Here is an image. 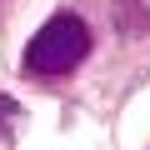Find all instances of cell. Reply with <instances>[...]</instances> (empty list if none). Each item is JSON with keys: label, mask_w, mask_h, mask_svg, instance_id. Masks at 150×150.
I'll return each mask as SVG.
<instances>
[{"label": "cell", "mask_w": 150, "mask_h": 150, "mask_svg": "<svg viewBox=\"0 0 150 150\" xmlns=\"http://www.w3.org/2000/svg\"><path fill=\"white\" fill-rule=\"evenodd\" d=\"M90 55V25L85 15H75V10H55L25 45V70L30 75H70V70H80Z\"/></svg>", "instance_id": "cell-1"}, {"label": "cell", "mask_w": 150, "mask_h": 150, "mask_svg": "<svg viewBox=\"0 0 150 150\" xmlns=\"http://www.w3.org/2000/svg\"><path fill=\"white\" fill-rule=\"evenodd\" d=\"M110 15L120 40H145L150 35V0H110Z\"/></svg>", "instance_id": "cell-2"}, {"label": "cell", "mask_w": 150, "mask_h": 150, "mask_svg": "<svg viewBox=\"0 0 150 150\" xmlns=\"http://www.w3.org/2000/svg\"><path fill=\"white\" fill-rule=\"evenodd\" d=\"M20 125V105L10 95H0V140H10V130Z\"/></svg>", "instance_id": "cell-3"}]
</instances>
